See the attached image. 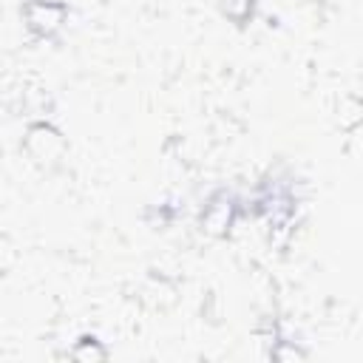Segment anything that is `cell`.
<instances>
[{
	"label": "cell",
	"instance_id": "cell-1",
	"mask_svg": "<svg viewBox=\"0 0 363 363\" xmlns=\"http://www.w3.org/2000/svg\"><path fill=\"white\" fill-rule=\"evenodd\" d=\"M60 11H62V6H54V3H34V6L28 9V20H31L34 28L51 31V28H57L60 20H62Z\"/></svg>",
	"mask_w": 363,
	"mask_h": 363
}]
</instances>
